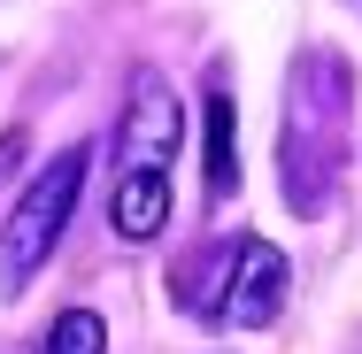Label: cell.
Here are the masks:
<instances>
[{
    "instance_id": "obj_1",
    "label": "cell",
    "mask_w": 362,
    "mask_h": 354,
    "mask_svg": "<svg viewBox=\"0 0 362 354\" xmlns=\"http://www.w3.org/2000/svg\"><path fill=\"white\" fill-rule=\"evenodd\" d=\"M177 100L162 70L132 77V100H124V124H116V185H108V223L146 247L162 223H170V154H177Z\"/></svg>"
},
{
    "instance_id": "obj_4",
    "label": "cell",
    "mask_w": 362,
    "mask_h": 354,
    "mask_svg": "<svg viewBox=\"0 0 362 354\" xmlns=\"http://www.w3.org/2000/svg\"><path fill=\"white\" fill-rule=\"evenodd\" d=\"M286 285H293V270L270 239H239L216 270V293H201V308H209L216 331H262L286 308Z\"/></svg>"
},
{
    "instance_id": "obj_2",
    "label": "cell",
    "mask_w": 362,
    "mask_h": 354,
    "mask_svg": "<svg viewBox=\"0 0 362 354\" xmlns=\"http://www.w3.org/2000/svg\"><path fill=\"white\" fill-rule=\"evenodd\" d=\"M347 154V77L332 54H308L293 70V108H286V201L324 208V185Z\"/></svg>"
},
{
    "instance_id": "obj_5",
    "label": "cell",
    "mask_w": 362,
    "mask_h": 354,
    "mask_svg": "<svg viewBox=\"0 0 362 354\" xmlns=\"http://www.w3.org/2000/svg\"><path fill=\"white\" fill-rule=\"evenodd\" d=\"M239 193V154H231V100L209 93V201Z\"/></svg>"
},
{
    "instance_id": "obj_3",
    "label": "cell",
    "mask_w": 362,
    "mask_h": 354,
    "mask_svg": "<svg viewBox=\"0 0 362 354\" xmlns=\"http://www.w3.org/2000/svg\"><path fill=\"white\" fill-rule=\"evenodd\" d=\"M77 185H85V146L54 154V162L31 177V193L16 201V216L0 223V285H8V293L54 254V239H62V223H70V208H77Z\"/></svg>"
},
{
    "instance_id": "obj_7",
    "label": "cell",
    "mask_w": 362,
    "mask_h": 354,
    "mask_svg": "<svg viewBox=\"0 0 362 354\" xmlns=\"http://www.w3.org/2000/svg\"><path fill=\"white\" fill-rule=\"evenodd\" d=\"M16 154H23V131H8V139H0V170H8Z\"/></svg>"
},
{
    "instance_id": "obj_6",
    "label": "cell",
    "mask_w": 362,
    "mask_h": 354,
    "mask_svg": "<svg viewBox=\"0 0 362 354\" xmlns=\"http://www.w3.org/2000/svg\"><path fill=\"white\" fill-rule=\"evenodd\" d=\"M100 347H108V324H100L93 308L54 316V324H47V339H39V354H100Z\"/></svg>"
}]
</instances>
